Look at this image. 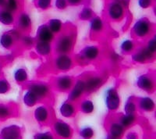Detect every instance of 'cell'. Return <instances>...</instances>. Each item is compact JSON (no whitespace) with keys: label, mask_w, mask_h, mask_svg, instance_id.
<instances>
[{"label":"cell","mask_w":156,"mask_h":139,"mask_svg":"<svg viewBox=\"0 0 156 139\" xmlns=\"http://www.w3.org/2000/svg\"><path fill=\"white\" fill-rule=\"evenodd\" d=\"M120 99H119V94L114 88H109L106 91V96H105V103L107 108L110 110H115L119 105Z\"/></svg>","instance_id":"1"},{"label":"cell","mask_w":156,"mask_h":139,"mask_svg":"<svg viewBox=\"0 0 156 139\" xmlns=\"http://www.w3.org/2000/svg\"><path fill=\"white\" fill-rule=\"evenodd\" d=\"M0 136L2 139H20L21 131L16 125H10L2 129Z\"/></svg>","instance_id":"2"},{"label":"cell","mask_w":156,"mask_h":139,"mask_svg":"<svg viewBox=\"0 0 156 139\" xmlns=\"http://www.w3.org/2000/svg\"><path fill=\"white\" fill-rule=\"evenodd\" d=\"M133 32L138 37H144L147 35L151 29V24L145 19H140L133 25Z\"/></svg>","instance_id":"3"},{"label":"cell","mask_w":156,"mask_h":139,"mask_svg":"<svg viewBox=\"0 0 156 139\" xmlns=\"http://www.w3.org/2000/svg\"><path fill=\"white\" fill-rule=\"evenodd\" d=\"M73 46V38L69 35H63L58 40L56 48L61 53L69 52Z\"/></svg>","instance_id":"4"},{"label":"cell","mask_w":156,"mask_h":139,"mask_svg":"<svg viewBox=\"0 0 156 139\" xmlns=\"http://www.w3.org/2000/svg\"><path fill=\"white\" fill-rule=\"evenodd\" d=\"M108 15L112 20H119L123 15V6L120 2H112L108 6Z\"/></svg>","instance_id":"5"},{"label":"cell","mask_w":156,"mask_h":139,"mask_svg":"<svg viewBox=\"0 0 156 139\" xmlns=\"http://www.w3.org/2000/svg\"><path fill=\"white\" fill-rule=\"evenodd\" d=\"M37 36L39 41L49 42L53 39V33L48 28V25H41L37 30Z\"/></svg>","instance_id":"6"},{"label":"cell","mask_w":156,"mask_h":139,"mask_svg":"<svg viewBox=\"0 0 156 139\" xmlns=\"http://www.w3.org/2000/svg\"><path fill=\"white\" fill-rule=\"evenodd\" d=\"M55 66L58 70H67L70 69L72 64H73V62H72V59H71L69 55L62 54V55H59L58 57H57V59H55Z\"/></svg>","instance_id":"7"},{"label":"cell","mask_w":156,"mask_h":139,"mask_svg":"<svg viewBox=\"0 0 156 139\" xmlns=\"http://www.w3.org/2000/svg\"><path fill=\"white\" fill-rule=\"evenodd\" d=\"M54 130L57 134L64 138H68L71 135V130L69 125L64 122L58 121L54 124Z\"/></svg>","instance_id":"8"},{"label":"cell","mask_w":156,"mask_h":139,"mask_svg":"<svg viewBox=\"0 0 156 139\" xmlns=\"http://www.w3.org/2000/svg\"><path fill=\"white\" fill-rule=\"evenodd\" d=\"M137 86L144 91H151L154 87V81L151 77L146 75H141L137 79Z\"/></svg>","instance_id":"9"},{"label":"cell","mask_w":156,"mask_h":139,"mask_svg":"<svg viewBox=\"0 0 156 139\" xmlns=\"http://www.w3.org/2000/svg\"><path fill=\"white\" fill-rule=\"evenodd\" d=\"M85 90V86H84V82L82 80H78L76 84H75L74 87L73 88L72 91L69 95V99L73 101V100L76 99L81 95L83 91Z\"/></svg>","instance_id":"10"},{"label":"cell","mask_w":156,"mask_h":139,"mask_svg":"<svg viewBox=\"0 0 156 139\" xmlns=\"http://www.w3.org/2000/svg\"><path fill=\"white\" fill-rule=\"evenodd\" d=\"M29 91H32L37 98L44 96L48 93V87L41 84H33L29 86Z\"/></svg>","instance_id":"11"},{"label":"cell","mask_w":156,"mask_h":139,"mask_svg":"<svg viewBox=\"0 0 156 139\" xmlns=\"http://www.w3.org/2000/svg\"><path fill=\"white\" fill-rule=\"evenodd\" d=\"M35 50L41 55H47L51 52V47L49 42L39 41L35 45Z\"/></svg>","instance_id":"12"},{"label":"cell","mask_w":156,"mask_h":139,"mask_svg":"<svg viewBox=\"0 0 156 139\" xmlns=\"http://www.w3.org/2000/svg\"><path fill=\"white\" fill-rule=\"evenodd\" d=\"M102 83V80L100 77H94L88 79L86 82H84V86H85V90L88 91H92L97 87H99Z\"/></svg>","instance_id":"13"},{"label":"cell","mask_w":156,"mask_h":139,"mask_svg":"<svg viewBox=\"0 0 156 139\" xmlns=\"http://www.w3.org/2000/svg\"><path fill=\"white\" fill-rule=\"evenodd\" d=\"M72 79L68 76H62V77H59L57 80V86L60 90H66L69 89L72 86Z\"/></svg>","instance_id":"14"},{"label":"cell","mask_w":156,"mask_h":139,"mask_svg":"<svg viewBox=\"0 0 156 139\" xmlns=\"http://www.w3.org/2000/svg\"><path fill=\"white\" fill-rule=\"evenodd\" d=\"M98 55V48L95 46H87L83 50V56L87 59H94Z\"/></svg>","instance_id":"15"},{"label":"cell","mask_w":156,"mask_h":139,"mask_svg":"<svg viewBox=\"0 0 156 139\" xmlns=\"http://www.w3.org/2000/svg\"><path fill=\"white\" fill-rule=\"evenodd\" d=\"M34 117L39 122L45 121L48 118V111L44 106H39L34 111Z\"/></svg>","instance_id":"16"},{"label":"cell","mask_w":156,"mask_h":139,"mask_svg":"<svg viewBox=\"0 0 156 139\" xmlns=\"http://www.w3.org/2000/svg\"><path fill=\"white\" fill-rule=\"evenodd\" d=\"M140 107L145 111H151L154 108V102L151 98L144 97L140 100Z\"/></svg>","instance_id":"17"},{"label":"cell","mask_w":156,"mask_h":139,"mask_svg":"<svg viewBox=\"0 0 156 139\" xmlns=\"http://www.w3.org/2000/svg\"><path fill=\"white\" fill-rule=\"evenodd\" d=\"M37 98H38L36 96L34 93L28 90L23 95V102L27 106H33L36 103V102H37Z\"/></svg>","instance_id":"18"},{"label":"cell","mask_w":156,"mask_h":139,"mask_svg":"<svg viewBox=\"0 0 156 139\" xmlns=\"http://www.w3.org/2000/svg\"><path fill=\"white\" fill-rule=\"evenodd\" d=\"M14 18L9 11L2 10L0 12V22L4 24H11L13 22Z\"/></svg>","instance_id":"19"},{"label":"cell","mask_w":156,"mask_h":139,"mask_svg":"<svg viewBox=\"0 0 156 139\" xmlns=\"http://www.w3.org/2000/svg\"><path fill=\"white\" fill-rule=\"evenodd\" d=\"M60 113L65 117H69L74 113V108L70 103L65 102L61 105Z\"/></svg>","instance_id":"20"},{"label":"cell","mask_w":156,"mask_h":139,"mask_svg":"<svg viewBox=\"0 0 156 139\" xmlns=\"http://www.w3.org/2000/svg\"><path fill=\"white\" fill-rule=\"evenodd\" d=\"M48 27L52 33H58L62 28V22L58 19H51L48 21Z\"/></svg>","instance_id":"21"},{"label":"cell","mask_w":156,"mask_h":139,"mask_svg":"<svg viewBox=\"0 0 156 139\" xmlns=\"http://www.w3.org/2000/svg\"><path fill=\"white\" fill-rule=\"evenodd\" d=\"M19 27L22 29H27L30 26V18L26 13H22L18 20Z\"/></svg>","instance_id":"22"},{"label":"cell","mask_w":156,"mask_h":139,"mask_svg":"<svg viewBox=\"0 0 156 139\" xmlns=\"http://www.w3.org/2000/svg\"><path fill=\"white\" fill-rule=\"evenodd\" d=\"M109 132L111 135L116 137H120L122 132H123V127L121 124H119V123H112L111 125V127H110Z\"/></svg>","instance_id":"23"},{"label":"cell","mask_w":156,"mask_h":139,"mask_svg":"<svg viewBox=\"0 0 156 139\" xmlns=\"http://www.w3.org/2000/svg\"><path fill=\"white\" fill-rule=\"evenodd\" d=\"M90 27L93 31H100L103 27V23L101 18L98 16L92 18L90 22Z\"/></svg>","instance_id":"24"},{"label":"cell","mask_w":156,"mask_h":139,"mask_svg":"<svg viewBox=\"0 0 156 139\" xmlns=\"http://www.w3.org/2000/svg\"><path fill=\"white\" fill-rule=\"evenodd\" d=\"M12 42H13V37H12L10 34H2L1 38H0V43L2 45V47L5 48H8L12 45Z\"/></svg>","instance_id":"25"},{"label":"cell","mask_w":156,"mask_h":139,"mask_svg":"<svg viewBox=\"0 0 156 139\" xmlns=\"http://www.w3.org/2000/svg\"><path fill=\"white\" fill-rule=\"evenodd\" d=\"M14 78L17 82H23L27 79V73L23 69H17L14 73Z\"/></svg>","instance_id":"26"},{"label":"cell","mask_w":156,"mask_h":139,"mask_svg":"<svg viewBox=\"0 0 156 139\" xmlns=\"http://www.w3.org/2000/svg\"><path fill=\"white\" fill-rule=\"evenodd\" d=\"M135 116L133 113H129L126 114L121 118V125L122 127H128L134 122Z\"/></svg>","instance_id":"27"},{"label":"cell","mask_w":156,"mask_h":139,"mask_svg":"<svg viewBox=\"0 0 156 139\" xmlns=\"http://www.w3.org/2000/svg\"><path fill=\"white\" fill-rule=\"evenodd\" d=\"M81 109L84 113H91L94 110V104L90 100H85L82 102Z\"/></svg>","instance_id":"28"},{"label":"cell","mask_w":156,"mask_h":139,"mask_svg":"<svg viewBox=\"0 0 156 139\" xmlns=\"http://www.w3.org/2000/svg\"><path fill=\"white\" fill-rule=\"evenodd\" d=\"M92 10L88 7L83 8L80 13V18L81 20H89L92 16Z\"/></svg>","instance_id":"29"},{"label":"cell","mask_w":156,"mask_h":139,"mask_svg":"<svg viewBox=\"0 0 156 139\" xmlns=\"http://www.w3.org/2000/svg\"><path fill=\"white\" fill-rule=\"evenodd\" d=\"M80 136L84 139H90L94 135V131L90 127H85L80 130Z\"/></svg>","instance_id":"30"},{"label":"cell","mask_w":156,"mask_h":139,"mask_svg":"<svg viewBox=\"0 0 156 139\" xmlns=\"http://www.w3.org/2000/svg\"><path fill=\"white\" fill-rule=\"evenodd\" d=\"M133 48V42L130 40H125L121 44V49L124 52H129Z\"/></svg>","instance_id":"31"},{"label":"cell","mask_w":156,"mask_h":139,"mask_svg":"<svg viewBox=\"0 0 156 139\" xmlns=\"http://www.w3.org/2000/svg\"><path fill=\"white\" fill-rule=\"evenodd\" d=\"M132 59H133V61L137 62H143L147 59L144 52H143V50H141L140 52L133 54V56H132Z\"/></svg>","instance_id":"32"},{"label":"cell","mask_w":156,"mask_h":139,"mask_svg":"<svg viewBox=\"0 0 156 139\" xmlns=\"http://www.w3.org/2000/svg\"><path fill=\"white\" fill-rule=\"evenodd\" d=\"M5 5L7 7V10L9 12L15 11L18 6L17 0H7V2H5Z\"/></svg>","instance_id":"33"},{"label":"cell","mask_w":156,"mask_h":139,"mask_svg":"<svg viewBox=\"0 0 156 139\" xmlns=\"http://www.w3.org/2000/svg\"><path fill=\"white\" fill-rule=\"evenodd\" d=\"M124 110L126 114L133 113L135 110H136V105H135V104L133 102H127L126 105H125Z\"/></svg>","instance_id":"34"},{"label":"cell","mask_w":156,"mask_h":139,"mask_svg":"<svg viewBox=\"0 0 156 139\" xmlns=\"http://www.w3.org/2000/svg\"><path fill=\"white\" fill-rule=\"evenodd\" d=\"M51 5V0H37V5L42 9H46Z\"/></svg>","instance_id":"35"},{"label":"cell","mask_w":156,"mask_h":139,"mask_svg":"<svg viewBox=\"0 0 156 139\" xmlns=\"http://www.w3.org/2000/svg\"><path fill=\"white\" fill-rule=\"evenodd\" d=\"M9 86L8 82L5 80H0V94H4L9 90Z\"/></svg>","instance_id":"36"},{"label":"cell","mask_w":156,"mask_h":139,"mask_svg":"<svg viewBox=\"0 0 156 139\" xmlns=\"http://www.w3.org/2000/svg\"><path fill=\"white\" fill-rule=\"evenodd\" d=\"M147 49L148 50L149 52H151V53H154L156 50V41L154 38H152L151 40L148 41L147 43Z\"/></svg>","instance_id":"37"},{"label":"cell","mask_w":156,"mask_h":139,"mask_svg":"<svg viewBox=\"0 0 156 139\" xmlns=\"http://www.w3.org/2000/svg\"><path fill=\"white\" fill-rule=\"evenodd\" d=\"M138 4L143 9H147L150 7L152 4V0H139Z\"/></svg>","instance_id":"38"},{"label":"cell","mask_w":156,"mask_h":139,"mask_svg":"<svg viewBox=\"0 0 156 139\" xmlns=\"http://www.w3.org/2000/svg\"><path fill=\"white\" fill-rule=\"evenodd\" d=\"M55 6L59 9H63L66 7L67 1L66 0H55Z\"/></svg>","instance_id":"39"},{"label":"cell","mask_w":156,"mask_h":139,"mask_svg":"<svg viewBox=\"0 0 156 139\" xmlns=\"http://www.w3.org/2000/svg\"><path fill=\"white\" fill-rule=\"evenodd\" d=\"M34 139H53V137L49 133H41L36 134Z\"/></svg>","instance_id":"40"},{"label":"cell","mask_w":156,"mask_h":139,"mask_svg":"<svg viewBox=\"0 0 156 139\" xmlns=\"http://www.w3.org/2000/svg\"><path fill=\"white\" fill-rule=\"evenodd\" d=\"M9 115V109L4 105H0V117H5Z\"/></svg>","instance_id":"41"},{"label":"cell","mask_w":156,"mask_h":139,"mask_svg":"<svg viewBox=\"0 0 156 139\" xmlns=\"http://www.w3.org/2000/svg\"><path fill=\"white\" fill-rule=\"evenodd\" d=\"M23 41L26 44V45H30L33 43V39H32V37H24L23 38Z\"/></svg>","instance_id":"42"},{"label":"cell","mask_w":156,"mask_h":139,"mask_svg":"<svg viewBox=\"0 0 156 139\" xmlns=\"http://www.w3.org/2000/svg\"><path fill=\"white\" fill-rule=\"evenodd\" d=\"M126 139H137V136L135 133L133 132H130L126 135Z\"/></svg>","instance_id":"43"},{"label":"cell","mask_w":156,"mask_h":139,"mask_svg":"<svg viewBox=\"0 0 156 139\" xmlns=\"http://www.w3.org/2000/svg\"><path fill=\"white\" fill-rule=\"evenodd\" d=\"M66 1L71 5H76V4L80 3L82 0H66Z\"/></svg>","instance_id":"44"},{"label":"cell","mask_w":156,"mask_h":139,"mask_svg":"<svg viewBox=\"0 0 156 139\" xmlns=\"http://www.w3.org/2000/svg\"><path fill=\"white\" fill-rule=\"evenodd\" d=\"M106 139H119V137H114V136L111 135V134H109V135L107 137Z\"/></svg>","instance_id":"45"},{"label":"cell","mask_w":156,"mask_h":139,"mask_svg":"<svg viewBox=\"0 0 156 139\" xmlns=\"http://www.w3.org/2000/svg\"><path fill=\"white\" fill-rule=\"evenodd\" d=\"M5 3V0H0V5H3Z\"/></svg>","instance_id":"46"}]
</instances>
